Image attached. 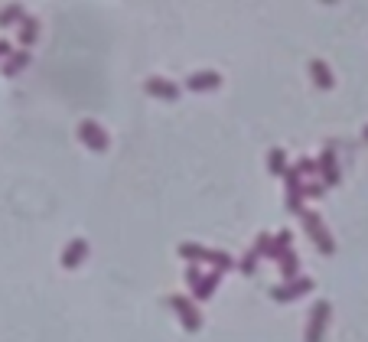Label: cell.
Returning a JSON list of instances; mask_svg holds the SVG:
<instances>
[{
    "instance_id": "cell-8",
    "label": "cell",
    "mask_w": 368,
    "mask_h": 342,
    "mask_svg": "<svg viewBox=\"0 0 368 342\" xmlns=\"http://www.w3.org/2000/svg\"><path fill=\"white\" fill-rule=\"evenodd\" d=\"M313 290V280L310 277H297V280H283L281 287H274L271 290V297H274L277 304H290V300H300V297H306Z\"/></svg>"
},
{
    "instance_id": "cell-24",
    "label": "cell",
    "mask_w": 368,
    "mask_h": 342,
    "mask_svg": "<svg viewBox=\"0 0 368 342\" xmlns=\"http://www.w3.org/2000/svg\"><path fill=\"white\" fill-rule=\"evenodd\" d=\"M199 277H202V267L199 264H189V271H186V284H189V290L199 284Z\"/></svg>"
},
{
    "instance_id": "cell-15",
    "label": "cell",
    "mask_w": 368,
    "mask_h": 342,
    "mask_svg": "<svg viewBox=\"0 0 368 342\" xmlns=\"http://www.w3.org/2000/svg\"><path fill=\"white\" fill-rule=\"evenodd\" d=\"M17 39H20V46L29 52V46H33V43L39 39V20L27 13V17L20 20V36H17Z\"/></svg>"
},
{
    "instance_id": "cell-10",
    "label": "cell",
    "mask_w": 368,
    "mask_h": 342,
    "mask_svg": "<svg viewBox=\"0 0 368 342\" xmlns=\"http://www.w3.org/2000/svg\"><path fill=\"white\" fill-rule=\"evenodd\" d=\"M218 85H222V76H218V72H212V69L192 72V76L186 78V88H189V92H215Z\"/></svg>"
},
{
    "instance_id": "cell-21",
    "label": "cell",
    "mask_w": 368,
    "mask_h": 342,
    "mask_svg": "<svg viewBox=\"0 0 368 342\" xmlns=\"http://www.w3.org/2000/svg\"><path fill=\"white\" fill-rule=\"evenodd\" d=\"M271 245H274V235H257L251 251H255L257 257H271Z\"/></svg>"
},
{
    "instance_id": "cell-26",
    "label": "cell",
    "mask_w": 368,
    "mask_h": 342,
    "mask_svg": "<svg viewBox=\"0 0 368 342\" xmlns=\"http://www.w3.org/2000/svg\"><path fill=\"white\" fill-rule=\"evenodd\" d=\"M362 137H365V141H368V127H365V131H362Z\"/></svg>"
},
{
    "instance_id": "cell-5",
    "label": "cell",
    "mask_w": 368,
    "mask_h": 342,
    "mask_svg": "<svg viewBox=\"0 0 368 342\" xmlns=\"http://www.w3.org/2000/svg\"><path fill=\"white\" fill-rule=\"evenodd\" d=\"M283 183H287V199H283V206H287V212H293V215H303V176L297 173V166H287V173H283Z\"/></svg>"
},
{
    "instance_id": "cell-7",
    "label": "cell",
    "mask_w": 368,
    "mask_h": 342,
    "mask_svg": "<svg viewBox=\"0 0 368 342\" xmlns=\"http://www.w3.org/2000/svg\"><path fill=\"white\" fill-rule=\"evenodd\" d=\"M78 137H82V143H85L88 150H94V153H104V150H108V143H111L108 131H104L98 121H92V117L78 124Z\"/></svg>"
},
{
    "instance_id": "cell-18",
    "label": "cell",
    "mask_w": 368,
    "mask_h": 342,
    "mask_svg": "<svg viewBox=\"0 0 368 342\" xmlns=\"http://www.w3.org/2000/svg\"><path fill=\"white\" fill-rule=\"evenodd\" d=\"M23 17H27V10L20 7V3H7V7L0 10V29H3V27H13V23H20Z\"/></svg>"
},
{
    "instance_id": "cell-13",
    "label": "cell",
    "mask_w": 368,
    "mask_h": 342,
    "mask_svg": "<svg viewBox=\"0 0 368 342\" xmlns=\"http://www.w3.org/2000/svg\"><path fill=\"white\" fill-rule=\"evenodd\" d=\"M218 284H222V274H218V271H202L199 284L192 287V297H196V300H208V297L218 290Z\"/></svg>"
},
{
    "instance_id": "cell-20",
    "label": "cell",
    "mask_w": 368,
    "mask_h": 342,
    "mask_svg": "<svg viewBox=\"0 0 368 342\" xmlns=\"http://www.w3.org/2000/svg\"><path fill=\"white\" fill-rule=\"evenodd\" d=\"M293 166H297V173H300L303 180H313V176H316V160H313V157H300Z\"/></svg>"
},
{
    "instance_id": "cell-23",
    "label": "cell",
    "mask_w": 368,
    "mask_h": 342,
    "mask_svg": "<svg viewBox=\"0 0 368 342\" xmlns=\"http://www.w3.org/2000/svg\"><path fill=\"white\" fill-rule=\"evenodd\" d=\"M326 196V186L323 183H303V199H323Z\"/></svg>"
},
{
    "instance_id": "cell-12",
    "label": "cell",
    "mask_w": 368,
    "mask_h": 342,
    "mask_svg": "<svg viewBox=\"0 0 368 342\" xmlns=\"http://www.w3.org/2000/svg\"><path fill=\"white\" fill-rule=\"evenodd\" d=\"M29 62H33V56H29L27 49H17V52H10V56L0 62V76H7V78L20 76V72H23Z\"/></svg>"
},
{
    "instance_id": "cell-4",
    "label": "cell",
    "mask_w": 368,
    "mask_h": 342,
    "mask_svg": "<svg viewBox=\"0 0 368 342\" xmlns=\"http://www.w3.org/2000/svg\"><path fill=\"white\" fill-rule=\"evenodd\" d=\"M303 228H306V235L316 241V248H320L323 255H332L336 251V241H332V235L326 231V225H323V219L316 215V212H303Z\"/></svg>"
},
{
    "instance_id": "cell-6",
    "label": "cell",
    "mask_w": 368,
    "mask_h": 342,
    "mask_svg": "<svg viewBox=\"0 0 368 342\" xmlns=\"http://www.w3.org/2000/svg\"><path fill=\"white\" fill-rule=\"evenodd\" d=\"M167 300H170V306L176 310L180 323L186 326L189 333H199V329H202V313L196 310V304H192V300H186L183 294H173V297H167Z\"/></svg>"
},
{
    "instance_id": "cell-3",
    "label": "cell",
    "mask_w": 368,
    "mask_h": 342,
    "mask_svg": "<svg viewBox=\"0 0 368 342\" xmlns=\"http://www.w3.org/2000/svg\"><path fill=\"white\" fill-rule=\"evenodd\" d=\"M330 316H332L330 300H316L313 310H310V323H306V336H303V342H323L326 326H330Z\"/></svg>"
},
{
    "instance_id": "cell-9",
    "label": "cell",
    "mask_w": 368,
    "mask_h": 342,
    "mask_svg": "<svg viewBox=\"0 0 368 342\" xmlns=\"http://www.w3.org/2000/svg\"><path fill=\"white\" fill-rule=\"evenodd\" d=\"M143 92L153 98H163V101H176V98H180V85L170 82V78H160V76L147 78V82H143Z\"/></svg>"
},
{
    "instance_id": "cell-17",
    "label": "cell",
    "mask_w": 368,
    "mask_h": 342,
    "mask_svg": "<svg viewBox=\"0 0 368 342\" xmlns=\"http://www.w3.org/2000/svg\"><path fill=\"white\" fill-rule=\"evenodd\" d=\"M277 264H281L283 280H297V277H300V257H297V251H287Z\"/></svg>"
},
{
    "instance_id": "cell-22",
    "label": "cell",
    "mask_w": 368,
    "mask_h": 342,
    "mask_svg": "<svg viewBox=\"0 0 368 342\" xmlns=\"http://www.w3.org/2000/svg\"><path fill=\"white\" fill-rule=\"evenodd\" d=\"M257 261H261V257H257L255 251H248V255L241 257V261H238V271H241V274H245V277H251V274H255V271H257Z\"/></svg>"
},
{
    "instance_id": "cell-11",
    "label": "cell",
    "mask_w": 368,
    "mask_h": 342,
    "mask_svg": "<svg viewBox=\"0 0 368 342\" xmlns=\"http://www.w3.org/2000/svg\"><path fill=\"white\" fill-rule=\"evenodd\" d=\"M85 257H88V241L85 238H76V241H69L66 251H62V267H66V271H76Z\"/></svg>"
},
{
    "instance_id": "cell-16",
    "label": "cell",
    "mask_w": 368,
    "mask_h": 342,
    "mask_svg": "<svg viewBox=\"0 0 368 342\" xmlns=\"http://www.w3.org/2000/svg\"><path fill=\"white\" fill-rule=\"evenodd\" d=\"M287 251H293V235L283 228V231H277V235H274V245H271V261H281Z\"/></svg>"
},
{
    "instance_id": "cell-19",
    "label": "cell",
    "mask_w": 368,
    "mask_h": 342,
    "mask_svg": "<svg viewBox=\"0 0 368 342\" xmlns=\"http://www.w3.org/2000/svg\"><path fill=\"white\" fill-rule=\"evenodd\" d=\"M267 166H271V173H274V176H283V173H287V166H290V163H287V153H283L281 147H274V150L267 153Z\"/></svg>"
},
{
    "instance_id": "cell-1",
    "label": "cell",
    "mask_w": 368,
    "mask_h": 342,
    "mask_svg": "<svg viewBox=\"0 0 368 342\" xmlns=\"http://www.w3.org/2000/svg\"><path fill=\"white\" fill-rule=\"evenodd\" d=\"M176 251H180L183 261H192V264H212V271H218V274H225V271H232V267H235V257L228 255V251H218V248H202V245H196V241H183Z\"/></svg>"
},
{
    "instance_id": "cell-25",
    "label": "cell",
    "mask_w": 368,
    "mask_h": 342,
    "mask_svg": "<svg viewBox=\"0 0 368 342\" xmlns=\"http://www.w3.org/2000/svg\"><path fill=\"white\" fill-rule=\"evenodd\" d=\"M10 52H13V46H10L7 39H0V62H3V59H7Z\"/></svg>"
},
{
    "instance_id": "cell-14",
    "label": "cell",
    "mask_w": 368,
    "mask_h": 342,
    "mask_svg": "<svg viewBox=\"0 0 368 342\" xmlns=\"http://www.w3.org/2000/svg\"><path fill=\"white\" fill-rule=\"evenodd\" d=\"M310 76H313V82H316L320 92H330V88L336 85V76H332V69L326 66L323 59H313L310 62Z\"/></svg>"
},
{
    "instance_id": "cell-2",
    "label": "cell",
    "mask_w": 368,
    "mask_h": 342,
    "mask_svg": "<svg viewBox=\"0 0 368 342\" xmlns=\"http://www.w3.org/2000/svg\"><path fill=\"white\" fill-rule=\"evenodd\" d=\"M316 176H320V183L326 186V190H332V186H339L342 183L339 157H336V147H332V143L316 157Z\"/></svg>"
}]
</instances>
